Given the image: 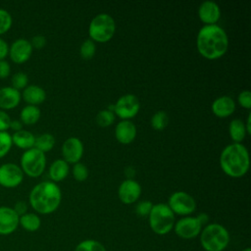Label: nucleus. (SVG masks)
<instances>
[{
  "mask_svg": "<svg viewBox=\"0 0 251 251\" xmlns=\"http://www.w3.org/2000/svg\"><path fill=\"white\" fill-rule=\"evenodd\" d=\"M196 46L201 56L209 60H216L227 51L228 37L219 25H204L197 33Z\"/></svg>",
  "mask_w": 251,
  "mask_h": 251,
  "instance_id": "obj_1",
  "label": "nucleus"
},
{
  "mask_svg": "<svg viewBox=\"0 0 251 251\" xmlns=\"http://www.w3.org/2000/svg\"><path fill=\"white\" fill-rule=\"evenodd\" d=\"M62 192L59 185L51 180L35 184L29 192L28 202L38 214L48 215L55 212L60 206Z\"/></svg>",
  "mask_w": 251,
  "mask_h": 251,
  "instance_id": "obj_2",
  "label": "nucleus"
},
{
  "mask_svg": "<svg viewBox=\"0 0 251 251\" xmlns=\"http://www.w3.org/2000/svg\"><path fill=\"white\" fill-rule=\"evenodd\" d=\"M249 152L241 143L228 144L221 152L220 166L228 176H243L249 169Z\"/></svg>",
  "mask_w": 251,
  "mask_h": 251,
  "instance_id": "obj_3",
  "label": "nucleus"
},
{
  "mask_svg": "<svg viewBox=\"0 0 251 251\" xmlns=\"http://www.w3.org/2000/svg\"><path fill=\"white\" fill-rule=\"evenodd\" d=\"M200 243L205 251H224L229 243V233L220 224H209L200 232Z\"/></svg>",
  "mask_w": 251,
  "mask_h": 251,
  "instance_id": "obj_4",
  "label": "nucleus"
},
{
  "mask_svg": "<svg viewBox=\"0 0 251 251\" xmlns=\"http://www.w3.org/2000/svg\"><path fill=\"white\" fill-rule=\"evenodd\" d=\"M148 217L151 229L158 235H165L174 228L175 214L167 204L153 205Z\"/></svg>",
  "mask_w": 251,
  "mask_h": 251,
  "instance_id": "obj_5",
  "label": "nucleus"
},
{
  "mask_svg": "<svg viewBox=\"0 0 251 251\" xmlns=\"http://www.w3.org/2000/svg\"><path fill=\"white\" fill-rule=\"evenodd\" d=\"M115 30V20L107 13H100L94 16L88 27L90 39L102 43L109 41L113 37Z\"/></svg>",
  "mask_w": 251,
  "mask_h": 251,
  "instance_id": "obj_6",
  "label": "nucleus"
},
{
  "mask_svg": "<svg viewBox=\"0 0 251 251\" xmlns=\"http://www.w3.org/2000/svg\"><path fill=\"white\" fill-rule=\"evenodd\" d=\"M20 167L23 173L30 177L41 176L46 167L45 153L34 147L25 150L21 156Z\"/></svg>",
  "mask_w": 251,
  "mask_h": 251,
  "instance_id": "obj_7",
  "label": "nucleus"
},
{
  "mask_svg": "<svg viewBox=\"0 0 251 251\" xmlns=\"http://www.w3.org/2000/svg\"><path fill=\"white\" fill-rule=\"evenodd\" d=\"M174 214L180 216H188L196 210V201L195 199L184 191H176L174 192L167 204Z\"/></svg>",
  "mask_w": 251,
  "mask_h": 251,
  "instance_id": "obj_8",
  "label": "nucleus"
},
{
  "mask_svg": "<svg viewBox=\"0 0 251 251\" xmlns=\"http://www.w3.org/2000/svg\"><path fill=\"white\" fill-rule=\"evenodd\" d=\"M140 109L138 98L130 93L121 96L114 104V113L122 120H129L137 115Z\"/></svg>",
  "mask_w": 251,
  "mask_h": 251,
  "instance_id": "obj_9",
  "label": "nucleus"
},
{
  "mask_svg": "<svg viewBox=\"0 0 251 251\" xmlns=\"http://www.w3.org/2000/svg\"><path fill=\"white\" fill-rule=\"evenodd\" d=\"M24 175L19 165L4 163L0 166V185L6 188H14L22 183Z\"/></svg>",
  "mask_w": 251,
  "mask_h": 251,
  "instance_id": "obj_10",
  "label": "nucleus"
},
{
  "mask_svg": "<svg viewBox=\"0 0 251 251\" xmlns=\"http://www.w3.org/2000/svg\"><path fill=\"white\" fill-rule=\"evenodd\" d=\"M175 232L182 239H193L202 230V225L196 217H184L175 223Z\"/></svg>",
  "mask_w": 251,
  "mask_h": 251,
  "instance_id": "obj_11",
  "label": "nucleus"
},
{
  "mask_svg": "<svg viewBox=\"0 0 251 251\" xmlns=\"http://www.w3.org/2000/svg\"><path fill=\"white\" fill-rule=\"evenodd\" d=\"M32 46L30 41L25 38H18L9 45V57L16 64L26 62L32 54Z\"/></svg>",
  "mask_w": 251,
  "mask_h": 251,
  "instance_id": "obj_12",
  "label": "nucleus"
},
{
  "mask_svg": "<svg viewBox=\"0 0 251 251\" xmlns=\"http://www.w3.org/2000/svg\"><path fill=\"white\" fill-rule=\"evenodd\" d=\"M141 194L140 184L133 178L125 179L118 188V196L124 204H132Z\"/></svg>",
  "mask_w": 251,
  "mask_h": 251,
  "instance_id": "obj_13",
  "label": "nucleus"
},
{
  "mask_svg": "<svg viewBox=\"0 0 251 251\" xmlns=\"http://www.w3.org/2000/svg\"><path fill=\"white\" fill-rule=\"evenodd\" d=\"M62 154L68 164L79 162L83 154V144L81 140L74 136L67 138L62 145Z\"/></svg>",
  "mask_w": 251,
  "mask_h": 251,
  "instance_id": "obj_14",
  "label": "nucleus"
},
{
  "mask_svg": "<svg viewBox=\"0 0 251 251\" xmlns=\"http://www.w3.org/2000/svg\"><path fill=\"white\" fill-rule=\"evenodd\" d=\"M20 217L13 208L8 206L0 207V235H9L19 226Z\"/></svg>",
  "mask_w": 251,
  "mask_h": 251,
  "instance_id": "obj_15",
  "label": "nucleus"
},
{
  "mask_svg": "<svg viewBox=\"0 0 251 251\" xmlns=\"http://www.w3.org/2000/svg\"><path fill=\"white\" fill-rule=\"evenodd\" d=\"M198 16L205 25H215L220 20L221 10L216 2L206 0L200 4Z\"/></svg>",
  "mask_w": 251,
  "mask_h": 251,
  "instance_id": "obj_16",
  "label": "nucleus"
},
{
  "mask_svg": "<svg viewBox=\"0 0 251 251\" xmlns=\"http://www.w3.org/2000/svg\"><path fill=\"white\" fill-rule=\"evenodd\" d=\"M136 126L129 120H122L115 127V136L122 144L131 143L136 136Z\"/></svg>",
  "mask_w": 251,
  "mask_h": 251,
  "instance_id": "obj_17",
  "label": "nucleus"
},
{
  "mask_svg": "<svg viewBox=\"0 0 251 251\" xmlns=\"http://www.w3.org/2000/svg\"><path fill=\"white\" fill-rule=\"evenodd\" d=\"M22 99L21 91L12 86H3L0 88V109L11 110L16 108Z\"/></svg>",
  "mask_w": 251,
  "mask_h": 251,
  "instance_id": "obj_18",
  "label": "nucleus"
},
{
  "mask_svg": "<svg viewBox=\"0 0 251 251\" xmlns=\"http://www.w3.org/2000/svg\"><path fill=\"white\" fill-rule=\"evenodd\" d=\"M235 110L234 100L227 95H223L216 98L212 103V112L219 118L230 116Z\"/></svg>",
  "mask_w": 251,
  "mask_h": 251,
  "instance_id": "obj_19",
  "label": "nucleus"
},
{
  "mask_svg": "<svg viewBox=\"0 0 251 251\" xmlns=\"http://www.w3.org/2000/svg\"><path fill=\"white\" fill-rule=\"evenodd\" d=\"M22 98L27 103V105L38 106L46 99L45 90L37 84H29L21 92Z\"/></svg>",
  "mask_w": 251,
  "mask_h": 251,
  "instance_id": "obj_20",
  "label": "nucleus"
},
{
  "mask_svg": "<svg viewBox=\"0 0 251 251\" xmlns=\"http://www.w3.org/2000/svg\"><path fill=\"white\" fill-rule=\"evenodd\" d=\"M70 172V166L64 159L55 160L49 167V177L51 181L58 182L67 177Z\"/></svg>",
  "mask_w": 251,
  "mask_h": 251,
  "instance_id": "obj_21",
  "label": "nucleus"
},
{
  "mask_svg": "<svg viewBox=\"0 0 251 251\" xmlns=\"http://www.w3.org/2000/svg\"><path fill=\"white\" fill-rule=\"evenodd\" d=\"M12 135V142L17 147L27 150L34 146L35 136L32 132L26 130V129H21L18 131H15Z\"/></svg>",
  "mask_w": 251,
  "mask_h": 251,
  "instance_id": "obj_22",
  "label": "nucleus"
},
{
  "mask_svg": "<svg viewBox=\"0 0 251 251\" xmlns=\"http://www.w3.org/2000/svg\"><path fill=\"white\" fill-rule=\"evenodd\" d=\"M41 112L38 106L26 105L20 112V121L23 125H34L40 119Z\"/></svg>",
  "mask_w": 251,
  "mask_h": 251,
  "instance_id": "obj_23",
  "label": "nucleus"
},
{
  "mask_svg": "<svg viewBox=\"0 0 251 251\" xmlns=\"http://www.w3.org/2000/svg\"><path fill=\"white\" fill-rule=\"evenodd\" d=\"M228 132L234 143H241L247 134L244 122L240 119L231 120L228 125Z\"/></svg>",
  "mask_w": 251,
  "mask_h": 251,
  "instance_id": "obj_24",
  "label": "nucleus"
},
{
  "mask_svg": "<svg viewBox=\"0 0 251 251\" xmlns=\"http://www.w3.org/2000/svg\"><path fill=\"white\" fill-rule=\"evenodd\" d=\"M19 225L26 231H36L41 226V220L35 213H25L20 217Z\"/></svg>",
  "mask_w": 251,
  "mask_h": 251,
  "instance_id": "obj_25",
  "label": "nucleus"
},
{
  "mask_svg": "<svg viewBox=\"0 0 251 251\" xmlns=\"http://www.w3.org/2000/svg\"><path fill=\"white\" fill-rule=\"evenodd\" d=\"M55 145V137L53 134L44 132L41 133L37 136H35V141H34V148L38 149L39 151L46 153L49 152L53 149Z\"/></svg>",
  "mask_w": 251,
  "mask_h": 251,
  "instance_id": "obj_26",
  "label": "nucleus"
},
{
  "mask_svg": "<svg viewBox=\"0 0 251 251\" xmlns=\"http://www.w3.org/2000/svg\"><path fill=\"white\" fill-rule=\"evenodd\" d=\"M151 126L156 130L164 129L169 124V116L165 111H157L150 120Z\"/></svg>",
  "mask_w": 251,
  "mask_h": 251,
  "instance_id": "obj_27",
  "label": "nucleus"
},
{
  "mask_svg": "<svg viewBox=\"0 0 251 251\" xmlns=\"http://www.w3.org/2000/svg\"><path fill=\"white\" fill-rule=\"evenodd\" d=\"M75 251H107L104 245L94 239H86L79 242Z\"/></svg>",
  "mask_w": 251,
  "mask_h": 251,
  "instance_id": "obj_28",
  "label": "nucleus"
},
{
  "mask_svg": "<svg viewBox=\"0 0 251 251\" xmlns=\"http://www.w3.org/2000/svg\"><path fill=\"white\" fill-rule=\"evenodd\" d=\"M95 51H96L95 42L90 38L85 39L79 47V54H80L81 58H83L85 60L91 59L94 56Z\"/></svg>",
  "mask_w": 251,
  "mask_h": 251,
  "instance_id": "obj_29",
  "label": "nucleus"
},
{
  "mask_svg": "<svg viewBox=\"0 0 251 251\" xmlns=\"http://www.w3.org/2000/svg\"><path fill=\"white\" fill-rule=\"evenodd\" d=\"M114 122H115V113L108 109L101 110L96 115V123L100 126H103V127L109 126Z\"/></svg>",
  "mask_w": 251,
  "mask_h": 251,
  "instance_id": "obj_30",
  "label": "nucleus"
},
{
  "mask_svg": "<svg viewBox=\"0 0 251 251\" xmlns=\"http://www.w3.org/2000/svg\"><path fill=\"white\" fill-rule=\"evenodd\" d=\"M13 146L12 135L8 131H0V159L6 156Z\"/></svg>",
  "mask_w": 251,
  "mask_h": 251,
  "instance_id": "obj_31",
  "label": "nucleus"
},
{
  "mask_svg": "<svg viewBox=\"0 0 251 251\" xmlns=\"http://www.w3.org/2000/svg\"><path fill=\"white\" fill-rule=\"evenodd\" d=\"M11 83H12V87L16 88L17 90H21L24 89L25 87H26L28 84V76L24 72H17L12 75L11 78Z\"/></svg>",
  "mask_w": 251,
  "mask_h": 251,
  "instance_id": "obj_32",
  "label": "nucleus"
},
{
  "mask_svg": "<svg viewBox=\"0 0 251 251\" xmlns=\"http://www.w3.org/2000/svg\"><path fill=\"white\" fill-rule=\"evenodd\" d=\"M13 25L12 15L5 9L0 8V35L6 33Z\"/></svg>",
  "mask_w": 251,
  "mask_h": 251,
  "instance_id": "obj_33",
  "label": "nucleus"
},
{
  "mask_svg": "<svg viewBox=\"0 0 251 251\" xmlns=\"http://www.w3.org/2000/svg\"><path fill=\"white\" fill-rule=\"evenodd\" d=\"M73 176L77 181H84L88 176V169L82 163H75L73 167Z\"/></svg>",
  "mask_w": 251,
  "mask_h": 251,
  "instance_id": "obj_34",
  "label": "nucleus"
},
{
  "mask_svg": "<svg viewBox=\"0 0 251 251\" xmlns=\"http://www.w3.org/2000/svg\"><path fill=\"white\" fill-rule=\"evenodd\" d=\"M153 207L152 202L148 201V200H143L137 203L136 207H135V213L140 216V217H146L149 216L151 209Z\"/></svg>",
  "mask_w": 251,
  "mask_h": 251,
  "instance_id": "obj_35",
  "label": "nucleus"
},
{
  "mask_svg": "<svg viewBox=\"0 0 251 251\" xmlns=\"http://www.w3.org/2000/svg\"><path fill=\"white\" fill-rule=\"evenodd\" d=\"M237 101L239 105L245 109L251 108V92L249 90H242L238 96Z\"/></svg>",
  "mask_w": 251,
  "mask_h": 251,
  "instance_id": "obj_36",
  "label": "nucleus"
},
{
  "mask_svg": "<svg viewBox=\"0 0 251 251\" xmlns=\"http://www.w3.org/2000/svg\"><path fill=\"white\" fill-rule=\"evenodd\" d=\"M12 119L10 118L9 114L0 109V131H8L10 128V123Z\"/></svg>",
  "mask_w": 251,
  "mask_h": 251,
  "instance_id": "obj_37",
  "label": "nucleus"
},
{
  "mask_svg": "<svg viewBox=\"0 0 251 251\" xmlns=\"http://www.w3.org/2000/svg\"><path fill=\"white\" fill-rule=\"evenodd\" d=\"M11 75V65L7 60H0V78H7Z\"/></svg>",
  "mask_w": 251,
  "mask_h": 251,
  "instance_id": "obj_38",
  "label": "nucleus"
},
{
  "mask_svg": "<svg viewBox=\"0 0 251 251\" xmlns=\"http://www.w3.org/2000/svg\"><path fill=\"white\" fill-rule=\"evenodd\" d=\"M30 44L32 46V48H35V49H41L45 46L46 44V37L44 35H41V34H37V35H34L31 40H30Z\"/></svg>",
  "mask_w": 251,
  "mask_h": 251,
  "instance_id": "obj_39",
  "label": "nucleus"
},
{
  "mask_svg": "<svg viewBox=\"0 0 251 251\" xmlns=\"http://www.w3.org/2000/svg\"><path fill=\"white\" fill-rule=\"evenodd\" d=\"M13 209L18 214V216L21 217V216L25 215V213H27V204H26V202L21 200V201L16 202Z\"/></svg>",
  "mask_w": 251,
  "mask_h": 251,
  "instance_id": "obj_40",
  "label": "nucleus"
},
{
  "mask_svg": "<svg viewBox=\"0 0 251 251\" xmlns=\"http://www.w3.org/2000/svg\"><path fill=\"white\" fill-rule=\"evenodd\" d=\"M9 53V44L0 36V60H4Z\"/></svg>",
  "mask_w": 251,
  "mask_h": 251,
  "instance_id": "obj_41",
  "label": "nucleus"
},
{
  "mask_svg": "<svg viewBox=\"0 0 251 251\" xmlns=\"http://www.w3.org/2000/svg\"><path fill=\"white\" fill-rule=\"evenodd\" d=\"M10 128L15 131L23 129V123L20 120H12L10 123Z\"/></svg>",
  "mask_w": 251,
  "mask_h": 251,
  "instance_id": "obj_42",
  "label": "nucleus"
},
{
  "mask_svg": "<svg viewBox=\"0 0 251 251\" xmlns=\"http://www.w3.org/2000/svg\"><path fill=\"white\" fill-rule=\"evenodd\" d=\"M196 218L198 219V221L201 223L202 226H203V225H206V224L208 223V221H209V217H208V215L205 214V213L199 214Z\"/></svg>",
  "mask_w": 251,
  "mask_h": 251,
  "instance_id": "obj_43",
  "label": "nucleus"
},
{
  "mask_svg": "<svg viewBox=\"0 0 251 251\" xmlns=\"http://www.w3.org/2000/svg\"><path fill=\"white\" fill-rule=\"evenodd\" d=\"M245 128H246L247 134H250L251 133V114L250 113L247 116V122L245 125Z\"/></svg>",
  "mask_w": 251,
  "mask_h": 251,
  "instance_id": "obj_44",
  "label": "nucleus"
},
{
  "mask_svg": "<svg viewBox=\"0 0 251 251\" xmlns=\"http://www.w3.org/2000/svg\"><path fill=\"white\" fill-rule=\"evenodd\" d=\"M242 251H251V249L249 248V247H247V248H245V249H243Z\"/></svg>",
  "mask_w": 251,
  "mask_h": 251,
  "instance_id": "obj_45",
  "label": "nucleus"
}]
</instances>
